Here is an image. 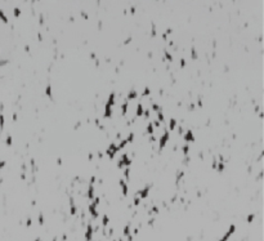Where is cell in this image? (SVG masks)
Returning a JSON list of instances; mask_svg holds the SVG:
<instances>
[{"mask_svg":"<svg viewBox=\"0 0 264 241\" xmlns=\"http://www.w3.org/2000/svg\"><path fill=\"white\" fill-rule=\"evenodd\" d=\"M119 186L121 188V193H123V196H128V192H129V183H126L124 181V178L123 177H120V179H119Z\"/></svg>","mask_w":264,"mask_h":241,"instance_id":"6da1fadb","label":"cell"},{"mask_svg":"<svg viewBox=\"0 0 264 241\" xmlns=\"http://www.w3.org/2000/svg\"><path fill=\"white\" fill-rule=\"evenodd\" d=\"M177 125H178V123H177V120L174 119V118H171L170 120H169V123H168V130L171 133V132H175V129H177Z\"/></svg>","mask_w":264,"mask_h":241,"instance_id":"7a4b0ae2","label":"cell"},{"mask_svg":"<svg viewBox=\"0 0 264 241\" xmlns=\"http://www.w3.org/2000/svg\"><path fill=\"white\" fill-rule=\"evenodd\" d=\"M191 58H192V59H197V58H198L197 52H196V49H195L193 47L191 48Z\"/></svg>","mask_w":264,"mask_h":241,"instance_id":"3957f363","label":"cell"},{"mask_svg":"<svg viewBox=\"0 0 264 241\" xmlns=\"http://www.w3.org/2000/svg\"><path fill=\"white\" fill-rule=\"evenodd\" d=\"M13 14H14V17H19V16H21V9H19V8H14L13 9Z\"/></svg>","mask_w":264,"mask_h":241,"instance_id":"277c9868","label":"cell"}]
</instances>
